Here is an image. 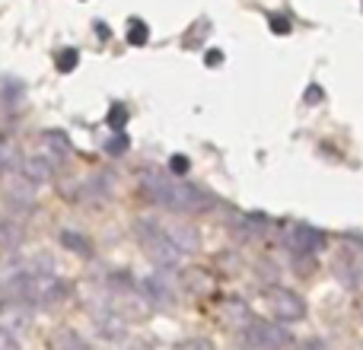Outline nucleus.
<instances>
[{"instance_id":"a878e982","label":"nucleus","mask_w":363,"mask_h":350,"mask_svg":"<svg viewBox=\"0 0 363 350\" xmlns=\"http://www.w3.org/2000/svg\"><path fill=\"white\" fill-rule=\"evenodd\" d=\"M354 277H357V283H360V287H363V258H360V261H357V268H354Z\"/></svg>"},{"instance_id":"dca6fc26","label":"nucleus","mask_w":363,"mask_h":350,"mask_svg":"<svg viewBox=\"0 0 363 350\" xmlns=\"http://www.w3.org/2000/svg\"><path fill=\"white\" fill-rule=\"evenodd\" d=\"M77 61H80V57H77V51L74 48H64L61 55H57V70H61V74H70V70L77 67Z\"/></svg>"},{"instance_id":"f3484780","label":"nucleus","mask_w":363,"mask_h":350,"mask_svg":"<svg viewBox=\"0 0 363 350\" xmlns=\"http://www.w3.org/2000/svg\"><path fill=\"white\" fill-rule=\"evenodd\" d=\"M128 121V108L125 106H112V112H108V125H112V131H121Z\"/></svg>"},{"instance_id":"9b49d317","label":"nucleus","mask_w":363,"mask_h":350,"mask_svg":"<svg viewBox=\"0 0 363 350\" xmlns=\"http://www.w3.org/2000/svg\"><path fill=\"white\" fill-rule=\"evenodd\" d=\"M42 144H45V147H51V153H55L57 159H67V153H70V140L64 137L61 131H45V134H42Z\"/></svg>"},{"instance_id":"6ab92c4d","label":"nucleus","mask_w":363,"mask_h":350,"mask_svg":"<svg viewBox=\"0 0 363 350\" xmlns=\"http://www.w3.org/2000/svg\"><path fill=\"white\" fill-rule=\"evenodd\" d=\"M0 350H19V341L6 328H0Z\"/></svg>"},{"instance_id":"bb28decb","label":"nucleus","mask_w":363,"mask_h":350,"mask_svg":"<svg viewBox=\"0 0 363 350\" xmlns=\"http://www.w3.org/2000/svg\"><path fill=\"white\" fill-rule=\"evenodd\" d=\"M6 300H10V296H6V287L0 283V303H6Z\"/></svg>"},{"instance_id":"2eb2a0df","label":"nucleus","mask_w":363,"mask_h":350,"mask_svg":"<svg viewBox=\"0 0 363 350\" xmlns=\"http://www.w3.org/2000/svg\"><path fill=\"white\" fill-rule=\"evenodd\" d=\"M147 38H150V29H147V23H134V26H131V32H128V42H131L134 48L147 45Z\"/></svg>"},{"instance_id":"39448f33","label":"nucleus","mask_w":363,"mask_h":350,"mask_svg":"<svg viewBox=\"0 0 363 350\" xmlns=\"http://www.w3.org/2000/svg\"><path fill=\"white\" fill-rule=\"evenodd\" d=\"M144 245L150 249V258H153V261H157V264H166V268H172V264H176L179 258H182V252L169 242V239H166L163 226H160V230L153 232L150 239H144Z\"/></svg>"},{"instance_id":"6e6552de","label":"nucleus","mask_w":363,"mask_h":350,"mask_svg":"<svg viewBox=\"0 0 363 350\" xmlns=\"http://www.w3.org/2000/svg\"><path fill=\"white\" fill-rule=\"evenodd\" d=\"M163 232H166V239H169V242L182 252V255H185V252H194V245H198V236H194L191 226H169V230L163 226Z\"/></svg>"},{"instance_id":"393cba45","label":"nucleus","mask_w":363,"mask_h":350,"mask_svg":"<svg viewBox=\"0 0 363 350\" xmlns=\"http://www.w3.org/2000/svg\"><path fill=\"white\" fill-rule=\"evenodd\" d=\"M220 61H223V55H220V51H207V64H211V67H213V64H220Z\"/></svg>"},{"instance_id":"423d86ee","label":"nucleus","mask_w":363,"mask_h":350,"mask_svg":"<svg viewBox=\"0 0 363 350\" xmlns=\"http://www.w3.org/2000/svg\"><path fill=\"white\" fill-rule=\"evenodd\" d=\"M140 290H144V296L150 303H157V306H172V303H176V293H172V287L166 283V277H160V274L144 277V281H140Z\"/></svg>"},{"instance_id":"f03ea898","label":"nucleus","mask_w":363,"mask_h":350,"mask_svg":"<svg viewBox=\"0 0 363 350\" xmlns=\"http://www.w3.org/2000/svg\"><path fill=\"white\" fill-rule=\"evenodd\" d=\"M264 303H268V312L281 322H300L306 319V303L300 293L287 287H264Z\"/></svg>"},{"instance_id":"ddd939ff","label":"nucleus","mask_w":363,"mask_h":350,"mask_svg":"<svg viewBox=\"0 0 363 350\" xmlns=\"http://www.w3.org/2000/svg\"><path fill=\"white\" fill-rule=\"evenodd\" d=\"M13 166H19V153H16V147H13L10 140L0 137V169H13Z\"/></svg>"},{"instance_id":"4468645a","label":"nucleus","mask_w":363,"mask_h":350,"mask_svg":"<svg viewBox=\"0 0 363 350\" xmlns=\"http://www.w3.org/2000/svg\"><path fill=\"white\" fill-rule=\"evenodd\" d=\"M55 347H57V350H86V344H83V341L77 338L74 332H61V334H57V338H55Z\"/></svg>"},{"instance_id":"f8f14e48","label":"nucleus","mask_w":363,"mask_h":350,"mask_svg":"<svg viewBox=\"0 0 363 350\" xmlns=\"http://www.w3.org/2000/svg\"><path fill=\"white\" fill-rule=\"evenodd\" d=\"M6 198H10V201H19V204H29V201H32L29 181H26V179H16L10 188H6Z\"/></svg>"},{"instance_id":"20e7f679","label":"nucleus","mask_w":363,"mask_h":350,"mask_svg":"<svg viewBox=\"0 0 363 350\" xmlns=\"http://www.w3.org/2000/svg\"><path fill=\"white\" fill-rule=\"evenodd\" d=\"M287 245L294 255H315V252H322V245H325V236L306 223H296L287 230Z\"/></svg>"},{"instance_id":"1a4fd4ad","label":"nucleus","mask_w":363,"mask_h":350,"mask_svg":"<svg viewBox=\"0 0 363 350\" xmlns=\"http://www.w3.org/2000/svg\"><path fill=\"white\" fill-rule=\"evenodd\" d=\"M23 242V226L10 217H0V249H16Z\"/></svg>"},{"instance_id":"a211bd4d","label":"nucleus","mask_w":363,"mask_h":350,"mask_svg":"<svg viewBox=\"0 0 363 350\" xmlns=\"http://www.w3.org/2000/svg\"><path fill=\"white\" fill-rule=\"evenodd\" d=\"M106 153H112V157H121V153H128V137H125V134H121V131L115 134V137L106 144Z\"/></svg>"},{"instance_id":"4be33fe9","label":"nucleus","mask_w":363,"mask_h":350,"mask_svg":"<svg viewBox=\"0 0 363 350\" xmlns=\"http://www.w3.org/2000/svg\"><path fill=\"white\" fill-rule=\"evenodd\" d=\"M300 350H328V347H325V341H319V338H306L300 344Z\"/></svg>"},{"instance_id":"0eeeda50","label":"nucleus","mask_w":363,"mask_h":350,"mask_svg":"<svg viewBox=\"0 0 363 350\" xmlns=\"http://www.w3.org/2000/svg\"><path fill=\"white\" fill-rule=\"evenodd\" d=\"M19 179H26L29 185H45V181L51 179V163L45 157L19 159Z\"/></svg>"},{"instance_id":"7ed1b4c3","label":"nucleus","mask_w":363,"mask_h":350,"mask_svg":"<svg viewBox=\"0 0 363 350\" xmlns=\"http://www.w3.org/2000/svg\"><path fill=\"white\" fill-rule=\"evenodd\" d=\"M245 344L255 347V350H284L290 347V334L284 332L281 325H274V322H249V328H245Z\"/></svg>"},{"instance_id":"9d476101","label":"nucleus","mask_w":363,"mask_h":350,"mask_svg":"<svg viewBox=\"0 0 363 350\" xmlns=\"http://www.w3.org/2000/svg\"><path fill=\"white\" fill-rule=\"evenodd\" d=\"M61 245L70 249V252H77V255H93V242H89L86 236H80V232H74V230L61 232Z\"/></svg>"},{"instance_id":"412c9836","label":"nucleus","mask_w":363,"mask_h":350,"mask_svg":"<svg viewBox=\"0 0 363 350\" xmlns=\"http://www.w3.org/2000/svg\"><path fill=\"white\" fill-rule=\"evenodd\" d=\"M271 29H274L277 35H284V32H290V26H287V19L284 16H271Z\"/></svg>"},{"instance_id":"b1692460","label":"nucleus","mask_w":363,"mask_h":350,"mask_svg":"<svg viewBox=\"0 0 363 350\" xmlns=\"http://www.w3.org/2000/svg\"><path fill=\"white\" fill-rule=\"evenodd\" d=\"M182 350H213V347L207 344V341H191V344H185Z\"/></svg>"},{"instance_id":"aec40b11","label":"nucleus","mask_w":363,"mask_h":350,"mask_svg":"<svg viewBox=\"0 0 363 350\" xmlns=\"http://www.w3.org/2000/svg\"><path fill=\"white\" fill-rule=\"evenodd\" d=\"M188 172V159L185 157H172L169 159V175H185Z\"/></svg>"},{"instance_id":"f257e3e1","label":"nucleus","mask_w":363,"mask_h":350,"mask_svg":"<svg viewBox=\"0 0 363 350\" xmlns=\"http://www.w3.org/2000/svg\"><path fill=\"white\" fill-rule=\"evenodd\" d=\"M140 191H144L153 204L166 207V210H172V213H204L207 207H211V198H207L201 188L172 179L169 172L147 169L140 175Z\"/></svg>"},{"instance_id":"5701e85b","label":"nucleus","mask_w":363,"mask_h":350,"mask_svg":"<svg viewBox=\"0 0 363 350\" xmlns=\"http://www.w3.org/2000/svg\"><path fill=\"white\" fill-rule=\"evenodd\" d=\"M322 96H325V93H322L319 86H309V93H306V102H309V106H315V102H322Z\"/></svg>"}]
</instances>
